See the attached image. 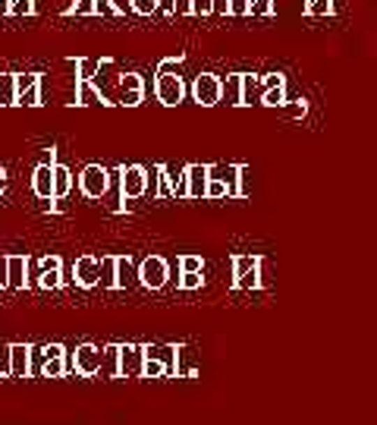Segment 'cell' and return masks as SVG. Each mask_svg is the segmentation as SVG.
<instances>
[{
  "label": "cell",
  "instance_id": "13",
  "mask_svg": "<svg viewBox=\"0 0 377 425\" xmlns=\"http://www.w3.org/2000/svg\"><path fill=\"white\" fill-rule=\"evenodd\" d=\"M157 98H161L163 104H176L182 98V82L179 76H167V73H161V79H157Z\"/></svg>",
  "mask_w": 377,
  "mask_h": 425
},
{
  "label": "cell",
  "instance_id": "23",
  "mask_svg": "<svg viewBox=\"0 0 377 425\" xmlns=\"http://www.w3.org/2000/svg\"><path fill=\"white\" fill-rule=\"evenodd\" d=\"M66 13L69 16H94L98 13V0H75Z\"/></svg>",
  "mask_w": 377,
  "mask_h": 425
},
{
  "label": "cell",
  "instance_id": "1",
  "mask_svg": "<svg viewBox=\"0 0 377 425\" xmlns=\"http://www.w3.org/2000/svg\"><path fill=\"white\" fill-rule=\"evenodd\" d=\"M79 189H82V196H85V199H104L107 189H110V173H107V167H101V164L82 167Z\"/></svg>",
  "mask_w": 377,
  "mask_h": 425
},
{
  "label": "cell",
  "instance_id": "18",
  "mask_svg": "<svg viewBox=\"0 0 377 425\" xmlns=\"http://www.w3.org/2000/svg\"><path fill=\"white\" fill-rule=\"evenodd\" d=\"M104 290H113L117 287V255H104L101 259V284Z\"/></svg>",
  "mask_w": 377,
  "mask_h": 425
},
{
  "label": "cell",
  "instance_id": "17",
  "mask_svg": "<svg viewBox=\"0 0 377 425\" xmlns=\"http://www.w3.org/2000/svg\"><path fill=\"white\" fill-rule=\"evenodd\" d=\"M69 189H73V173H69V167L54 164V199H66Z\"/></svg>",
  "mask_w": 377,
  "mask_h": 425
},
{
  "label": "cell",
  "instance_id": "14",
  "mask_svg": "<svg viewBox=\"0 0 377 425\" xmlns=\"http://www.w3.org/2000/svg\"><path fill=\"white\" fill-rule=\"evenodd\" d=\"M13 104H19L16 73H0V108H13Z\"/></svg>",
  "mask_w": 377,
  "mask_h": 425
},
{
  "label": "cell",
  "instance_id": "38",
  "mask_svg": "<svg viewBox=\"0 0 377 425\" xmlns=\"http://www.w3.org/2000/svg\"><path fill=\"white\" fill-rule=\"evenodd\" d=\"M232 10H236V13H242V10H245V0H232Z\"/></svg>",
  "mask_w": 377,
  "mask_h": 425
},
{
  "label": "cell",
  "instance_id": "8",
  "mask_svg": "<svg viewBox=\"0 0 377 425\" xmlns=\"http://www.w3.org/2000/svg\"><path fill=\"white\" fill-rule=\"evenodd\" d=\"M25 274H29V255H6V290H25L29 287Z\"/></svg>",
  "mask_w": 377,
  "mask_h": 425
},
{
  "label": "cell",
  "instance_id": "5",
  "mask_svg": "<svg viewBox=\"0 0 377 425\" xmlns=\"http://www.w3.org/2000/svg\"><path fill=\"white\" fill-rule=\"evenodd\" d=\"M119 173H123V202L126 199L148 196V171H145V167L132 164V167H123Z\"/></svg>",
  "mask_w": 377,
  "mask_h": 425
},
{
  "label": "cell",
  "instance_id": "37",
  "mask_svg": "<svg viewBox=\"0 0 377 425\" xmlns=\"http://www.w3.org/2000/svg\"><path fill=\"white\" fill-rule=\"evenodd\" d=\"M188 7H192L188 0H176V13H182V10H188Z\"/></svg>",
  "mask_w": 377,
  "mask_h": 425
},
{
  "label": "cell",
  "instance_id": "36",
  "mask_svg": "<svg viewBox=\"0 0 377 425\" xmlns=\"http://www.w3.org/2000/svg\"><path fill=\"white\" fill-rule=\"evenodd\" d=\"M13 13V0H0V16Z\"/></svg>",
  "mask_w": 377,
  "mask_h": 425
},
{
  "label": "cell",
  "instance_id": "2",
  "mask_svg": "<svg viewBox=\"0 0 377 425\" xmlns=\"http://www.w3.org/2000/svg\"><path fill=\"white\" fill-rule=\"evenodd\" d=\"M101 362H104V350L94 343H79L73 353V372H79L82 378H94L101 372Z\"/></svg>",
  "mask_w": 377,
  "mask_h": 425
},
{
  "label": "cell",
  "instance_id": "39",
  "mask_svg": "<svg viewBox=\"0 0 377 425\" xmlns=\"http://www.w3.org/2000/svg\"><path fill=\"white\" fill-rule=\"evenodd\" d=\"M6 192V177H0V196Z\"/></svg>",
  "mask_w": 377,
  "mask_h": 425
},
{
  "label": "cell",
  "instance_id": "9",
  "mask_svg": "<svg viewBox=\"0 0 377 425\" xmlns=\"http://www.w3.org/2000/svg\"><path fill=\"white\" fill-rule=\"evenodd\" d=\"M63 284H66V280H63V259L60 255H44L38 287H41V290H57V287H63Z\"/></svg>",
  "mask_w": 377,
  "mask_h": 425
},
{
  "label": "cell",
  "instance_id": "31",
  "mask_svg": "<svg viewBox=\"0 0 377 425\" xmlns=\"http://www.w3.org/2000/svg\"><path fill=\"white\" fill-rule=\"evenodd\" d=\"M236 284H239V287H258V278H255V268H251V271H249V274H242V278H239V280H236Z\"/></svg>",
  "mask_w": 377,
  "mask_h": 425
},
{
  "label": "cell",
  "instance_id": "7",
  "mask_svg": "<svg viewBox=\"0 0 377 425\" xmlns=\"http://www.w3.org/2000/svg\"><path fill=\"white\" fill-rule=\"evenodd\" d=\"M138 280H142L145 287H151V290L163 287V284H167V261H163L161 255H151V259H145L142 268H138Z\"/></svg>",
  "mask_w": 377,
  "mask_h": 425
},
{
  "label": "cell",
  "instance_id": "25",
  "mask_svg": "<svg viewBox=\"0 0 377 425\" xmlns=\"http://www.w3.org/2000/svg\"><path fill=\"white\" fill-rule=\"evenodd\" d=\"M132 278V265L129 259H123V255H117V287H126V280Z\"/></svg>",
  "mask_w": 377,
  "mask_h": 425
},
{
  "label": "cell",
  "instance_id": "11",
  "mask_svg": "<svg viewBox=\"0 0 377 425\" xmlns=\"http://www.w3.org/2000/svg\"><path fill=\"white\" fill-rule=\"evenodd\" d=\"M31 353L29 343H10V378H25L31 372Z\"/></svg>",
  "mask_w": 377,
  "mask_h": 425
},
{
  "label": "cell",
  "instance_id": "24",
  "mask_svg": "<svg viewBox=\"0 0 377 425\" xmlns=\"http://www.w3.org/2000/svg\"><path fill=\"white\" fill-rule=\"evenodd\" d=\"M75 70H79V79H91L94 82V76L101 73V64L98 60H75Z\"/></svg>",
  "mask_w": 377,
  "mask_h": 425
},
{
  "label": "cell",
  "instance_id": "28",
  "mask_svg": "<svg viewBox=\"0 0 377 425\" xmlns=\"http://www.w3.org/2000/svg\"><path fill=\"white\" fill-rule=\"evenodd\" d=\"M182 271H186V274L201 271V259H195V255H186V259H182Z\"/></svg>",
  "mask_w": 377,
  "mask_h": 425
},
{
  "label": "cell",
  "instance_id": "26",
  "mask_svg": "<svg viewBox=\"0 0 377 425\" xmlns=\"http://www.w3.org/2000/svg\"><path fill=\"white\" fill-rule=\"evenodd\" d=\"M129 3H132V10L142 13V16H148V13H154V10H157V0H129Z\"/></svg>",
  "mask_w": 377,
  "mask_h": 425
},
{
  "label": "cell",
  "instance_id": "15",
  "mask_svg": "<svg viewBox=\"0 0 377 425\" xmlns=\"http://www.w3.org/2000/svg\"><path fill=\"white\" fill-rule=\"evenodd\" d=\"M186 192L188 196H207V167H188Z\"/></svg>",
  "mask_w": 377,
  "mask_h": 425
},
{
  "label": "cell",
  "instance_id": "4",
  "mask_svg": "<svg viewBox=\"0 0 377 425\" xmlns=\"http://www.w3.org/2000/svg\"><path fill=\"white\" fill-rule=\"evenodd\" d=\"M41 356H44V362H41L44 378H63V375L73 368V359L66 356L63 343H47V347L41 350Z\"/></svg>",
  "mask_w": 377,
  "mask_h": 425
},
{
  "label": "cell",
  "instance_id": "27",
  "mask_svg": "<svg viewBox=\"0 0 377 425\" xmlns=\"http://www.w3.org/2000/svg\"><path fill=\"white\" fill-rule=\"evenodd\" d=\"M38 79H41V73H16V85H19V92H25L29 85H35Z\"/></svg>",
  "mask_w": 377,
  "mask_h": 425
},
{
  "label": "cell",
  "instance_id": "6",
  "mask_svg": "<svg viewBox=\"0 0 377 425\" xmlns=\"http://www.w3.org/2000/svg\"><path fill=\"white\" fill-rule=\"evenodd\" d=\"M73 274H75V284H79L82 290H91V287L101 284V261L91 259V255H82V259H75Z\"/></svg>",
  "mask_w": 377,
  "mask_h": 425
},
{
  "label": "cell",
  "instance_id": "21",
  "mask_svg": "<svg viewBox=\"0 0 377 425\" xmlns=\"http://www.w3.org/2000/svg\"><path fill=\"white\" fill-rule=\"evenodd\" d=\"M41 92H44V76L38 79L35 85H29L25 92H19V104H25V108H41Z\"/></svg>",
  "mask_w": 377,
  "mask_h": 425
},
{
  "label": "cell",
  "instance_id": "10",
  "mask_svg": "<svg viewBox=\"0 0 377 425\" xmlns=\"http://www.w3.org/2000/svg\"><path fill=\"white\" fill-rule=\"evenodd\" d=\"M54 164L57 161H44L31 173V189L38 199H54Z\"/></svg>",
  "mask_w": 377,
  "mask_h": 425
},
{
  "label": "cell",
  "instance_id": "40",
  "mask_svg": "<svg viewBox=\"0 0 377 425\" xmlns=\"http://www.w3.org/2000/svg\"><path fill=\"white\" fill-rule=\"evenodd\" d=\"M0 177H6V171H3V167H0Z\"/></svg>",
  "mask_w": 377,
  "mask_h": 425
},
{
  "label": "cell",
  "instance_id": "12",
  "mask_svg": "<svg viewBox=\"0 0 377 425\" xmlns=\"http://www.w3.org/2000/svg\"><path fill=\"white\" fill-rule=\"evenodd\" d=\"M79 108H91V104H113L104 98V92L91 82V79H75V101Z\"/></svg>",
  "mask_w": 377,
  "mask_h": 425
},
{
  "label": "cell",
  "instance_id": "19",
  "mask_svg": "<svg viewBox=\"0 0 377 425\" xmlns=\"http://www.w3.org/2000/svg\"><path fill=\"white\" fill-rule=\"evenodd\" d=\"M101 375L119 378V347H117V343L104 347V362H101Z\"/></svg>",
  "mask_w": 377,
  "mask_h": 425
},
{
  "label": "cell",
  "instance_id": "34",
  "mask_svg": "<svg viewBox=\"0 0 377 425\" xmlns=\"http://www.w3.org/2000/svg\"><path fill=\"white\" fill-rule=\"evenodd\" d=\"M207 196H223V183H217V180H214V183H207Z\"/></svg>",
  "mask_w": 377,
  "mask_h": 425
},
{
  "label": "cell",
  "instance_id": "16",
  "mask_svg": "<svg viewBox=\"0 0 377 425\" xmlns=\"http://www.w3.org/2000/svg\"><path fill=\"white\" fill-rule=\"evenodd\" d=\"M195 98H198L201 104H214L220 98V82L214 76H198V82H195Z\"/></svg>",
  "mask_w": 377,
  "mask_h": 425
},
{
  "label": "cell",
  "instance_id": "33",
  "mask_svg": "<svg viewBox=\"0 0 377 425\" xmlns=\"http://www.w3.org/2000/svg\"><path fill=\"white\" fill-rule=\"evenodd\" d=\"M157 173H161V171H151V173H148V196H151V199L157 196Z\"/></svg>",
  "mask_w": 377,
  "mask_h": 425
},
{
  "label": "cell",
  "instance_id": "3",
  "mask_svg": "<svg viewBox=\"0 0 377 425\" xmlns=\"http://www.w3.org/2000/svg\"><path fill=\"white\" fill-rule=\"evenodd\" d=\"M145 359H148V347H138V343L119 347V378H142Z\"/></svg>",
  "mask_w": 377,
  "mask_h": 425
},
{
  "label": "cell",
  "instance_id": "30",
  "mask_svg": "<svg viewBox=\"0 0 377 425\" xmlns=\"http://www.w3.org/2000/svg\"><path fill=\"white\" fill-rule=\"evenodd\" d=\"M280 98H283V89L276 85V89H270L267 95H264V104H280Z\"/></svg>",
  "mask_w": 377,
  "mask_h": 425
},
{
  "label": "cell",
  "instance_id": "20",
  "mask_svg": "<svg viewBox=\"0 0 377 425\" xmlns=\"http://www.w3.org/2000/svg\"><path fill=\"white\" fill-rule=\"evenodd\" d=\"M173 368L167 366V359H161L157 353H148V359H145V375L142 378H161V375H170Z\"/></svg>",
  "mask_w": 377,
  "mask_h": 425
},
{
  "label": "cell",
  "instance_id": "35",
  "mask_svg": "<svg viewBox=\"0 0 377 425\" xmlns=\"http://www.w3.org/2000/svg\"><path fill=\"white\" fill-rule=\"evenodd\" d=\"M192 10H198V13H205V10H211V0H195Z\"/></svg>",
  "mask_w": 377,
  "mask_h": 425
},
{
  "label": "cell",
  "instance_id": "29",
  "mask_svg": "<svg viewBox=\"0 0 377 425\" xmlns=\"http://www.w3.org/2000/svg\"><path fill=\"white\" fill-rule=\"evenodd\" d=\"M255 265H258L255 259H236V274H239V278H242V274H249Z\"/></svg>",
  "mask_w": 377,
  "mask_h": 425
},
{
  "label": "cell",
  "instance_id": "22",
  "mask_svg": "<svg viewBox=\"0 0 377 425\" xmlns=\"http://www.w3.org/2000/svg\"><path fill=\"white\" fill-rule=\"evenodd\" d=\"M129 92H145V82L138 73H126V76L119 79V95H129Z\"/></svg>",
  "mask_w": 377,
  "mask_h": 425
},
{
  "label": "cell",
  "instance_id": "32",
  "mask_svg": "<svg viewBox=\"0 0 377 425\" xmlns=\"http://www.w3.org/2000/svg\"><path fill=\"white\" fill-rule=\"evenodd\" d=\"M201 284V278H198V271L195 274H186V278H182V287H186V290H195V287Z\"/></svg>",
  "mask_w": 377,
  "mask_h": 425
}]
</instances>
